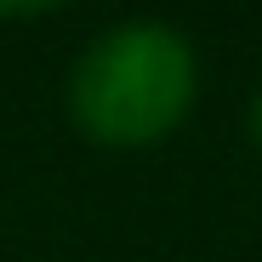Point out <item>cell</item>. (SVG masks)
<instances>
[{
  "label": "cell",
  "mask_w": 262,
  "mask_h": 262,
  "mask_svg": "<svg viewBox=\"0 0 262 262\" xmlns=\"http://www.w3.org/2000/svg\"><path fill=\"white\" fill-rule=\"evenodd\" d=\"M69 103L80 131L108 148L160 143L194 103V52L177 29L125 23L85 46Z\"/></svg>",
  "instance_id": "cell-1"
},
{
  "label": "cell",
  "mask_w": 262,
  "mask_h": 262,
  "mask_svg": "<svg viewBox=\"0 0 262 262\" xmlns=\"http://www.w3.org/2000/svg\"><path fill=\"white\" fill-rule=\"evenodd\" d=\"M251 143L262 148V92H256V103H251Z\"/></svg>",
  "instance_id": "cell-3"
},
{
  "label": "cell",
  "mask_w": 262,
  "mask_h": 262,
  "mask_svg": "<svg viewBox=\"0 0 262 262\" xmlns=\"http://www.w3.org/2000/svg\"><path fill=\"white\" fill-rule=\"evenodd\" d=\"M57 0H0V17H29V12H52Z\"/></svg>",
  "instance_id": "cell-2"
}]
</instances>
